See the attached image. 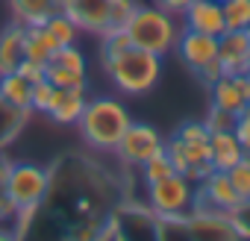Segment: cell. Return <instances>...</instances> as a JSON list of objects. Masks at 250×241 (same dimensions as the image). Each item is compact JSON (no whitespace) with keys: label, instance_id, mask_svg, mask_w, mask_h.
I'll list each match as a JSON object with an SVG mask.
<instances>
[{"label":"cell","instance_id":"6da1fadb","mask_svg":"<svg viewBox=\"0 0 250 241\" xmlns=\"http://www.w3.org/2000/svg\"><path fill=\"white\" fill-rule=\"evenodd\" d=\"M100 65H103L109 82L115 85V91H121L124 97L150 94L162 80V56L142 50L136 44L124 47L112 56H100Z\"/></svg>","mask_w":250,"mask_h":241},{"label":"cell","instance_id":"7a4b0ae2","mask_svg":"<svg viewBox=\"0 0 250 241\" xmlns=\"http://www.w3.org/2000/svg\"><path fill=\"white\" fill-rule=\"evenodd\" d=\"M130 124H133V115L118 97H88V103L77 120V130L91 150L115 153L121 136L127 133Z\"/></svg>","mask_w":250,"mask_h":241},{"label":"cell","instance_id":"3957f363","mask_svg":"<svg viewBox=\"0 0 250 241\" xmlns=\"http://www.w3.org/2000/svg\"><path fill=\"white\" fill-rule=\"evenodd\" d=\"M209 139H212V133L206 130L203 120H183V124L171 133V139H165V153H168L174 171L186 174L194 182H200L212 171Z\"/></svg>","mask_w":250,"mask_h":241},{"label":"cell","instance_id":"277c9868","mask_svg":"<svg viewBox=\"0 0 250 241\" xmlns=\"http://www.w3.org/2000/svg\"><path fill=\"white\" fill-rule=\"evenodd\" d=\"M124 33L130 36V41L142 50H150V53H159L165 56L168 50H174L180 33H183V24L177 15L159 9L156 3L153 6H136V12L130 15Z\"/></svg>","mask_w":250,"mask_h":241},{"label":"cell","instance_id":"5b68a950","mask_svg":"<svg viewBox=\"0 0 250 241\" xmlns=\"http://www.w3.org/2000/svg\"><path fill=\"white\" fill-rule=\"evenodd\" d=\"M194 200H197V182L177 171L147 185V212L162 223L183 226L194 212Z\"/></svg>","mask_w":250,"mask_h":241},{"label":"cell","instance_id":"8992f818","mask_svg":"<svg viewBox=\"0 0 250 241\" xmlns=\"http://www.w3.org/2000/svg\"><path fill=\"white\" fill-rule=\"evenodd\" d=\"M3 191L21 212V221H27V215H33L50 194V171L36 162H12Z\"/></svg>","mask_w":250,"mask_h":241},{"label":"cell","instance_id":"52a82bcc","mask_svg":"<svg viewBox=\"0 0 250 241\" xmlns=\"http://www.w3.org/2000/svg\"><path fill=\"white\" fill-rule=\"evenodd\" d=\"M159 150H165V136L156 127H150V124H139V120H133V124L127 127V133L121 136V141L115 147V156L124 165L139 168L142 162H147Z\"/></svg>","mask_w":250,"mask_h":241},{"label":"cell","instance_id":"ba28073f","mask_svg":"<svg viewBox=\"0 0 250 241\" xmlns=\"http://www.w3.org/2000/svg\"><path fill=\"white\" fill-rule=\"evenodd\" d=\"M241 209V200L227 177V171H209L197 182V200L194 212H221V215H235Z\"/></svg>","mask_w":250,"mask_h":241},{"label":"cell","instance_id":"9c48e42d","mask_svg":"<svg viewBox=\"0 0 250 241\" xmlns=\"http://www.w3.org/2000/svg\"><path fill=\"white\" fill-rule=\"evenodd\" d=\"M174 53L180 56V62L194 77H200L212 62H218V39L215 36H206V33L183 30L180 39H177V44H174Z\"/></svg>","mask_w":250,"mask_h":241},{"label":"cell","instance_id":"30bf717a","mask_svg":"<svg viewBox=\"0 0 250 241\" xmlns=\"http://www.w3.org/2000/svg\"><path fill=\"white\" fill-rule=\"evenodd\" d=\"M115 0H59V9L80 27V33L106 36L109 33V15Z\"/></svg>","mask_w":250,"mask_h":241},{"label":"cell","instance_id":"8fae6325","mask_svg":"<svg viewBox=\"0 0 250 241\" xmlns=\"http://www.w3.org/2000/svg\"><path fill=\"white\" fill-rule=\"evenodd\" d=\"M218 65L224 74L250 71V36L247 30H224L218 36Z\"/></svg>","mask_w":250,"mask_h":241},{"label":"cell","instance_id":"7c38bea8","mask_svg":"<svg viewBox=\"0 0 250 241\" xmlns=\"http://www.w3.org/2000/svg\"><path fill=\"white\" fill-rule=\"evenodd\" d=\"M180 24H183V30H194V33H206V36L218 39L227 30L221 0H194V3L180 15Z\"/></svg>","mask_w":250,"mask_h":241},{"label":"cell","instance_id":"4fadbf2b","mask_svg":"<svg viewBox=\"0 0 250 241\" xmlns=\"http://www.w3.org/2000/svg\"><path fill=\"white\" fill-rule=\"evenodd\" d=\"M209 88V103L218 109H227L232 115H238L241 109H247V85H244V74H221L215 82L206 85Z\"/></svg>","mask_w":250,"mask_h":241},{"label":"cell","instance_id":"5bb4252c","mask_svg":"<svg viewBox=\"0 0 250 241\" xmlns=\"http://www.w3.org/2000/svg\"><path fill=\"white\" fill-rule=\"evenodd\" d=\"M85 103H88L85 88H59V97H56L53 109L47 112V118L59 127H77Z\"/></svg>","mask_w":250,"mask_h":241},{"label":"cell","instance_id":"9a60e30c","mask_svg":"<svg viewBox=\"0 0 250 241\" xmlns=\"http://www.w3.org/2000/svg\"><path fill=\"white\" fill-rule=\"evenodd\" d=\"M24 33H27V27L18 21H12L0 33V74L18 71V65L24 62Z\"/></svg>","mask_w":250,"mask_h":241},{"label":"cell","instance_id":"2e32d148","mask_svg":"<svg viewBox=\"0 0 250 241\" xmlns=\"http://www.w3.org/2000/svg\"><path fill=\"white\" fill-rule=\"evenodd\" d=\"M241 156H244V150H241L238 139L232 136V130L212 133V139H209V162H212V171H229Z\"/></svg>","mask_w":250,"mask_h":241},{"label":"cell","instance_id":"e0dca14e","mask_svg":"<svg viewBox=\"0 0 250 241\" xmlns=\"http://www.w3.org/2000/svg\"><path fill=\"white\" fill-rule=\"evenodd\" d=\"M9 9H12V21L24 27H39L53 12H59V0H9Z\"/></svg>","mask_w":250,"mask_h":241},{"label":"cell","instance_id":"ac0fdd59","mask_svg":"<svg viewBox=\"0 0 250 241\" xmlns=\"http://www.w3.org/2000/svg\"><path fill=\"white\" fill-rule=\"evenodd\" d=\"M56 50H59V44H56V39L44 30V24L27 27V33H24V59H27V62L47 65Z\"/></svg>","mask_w":250,"mask_h":241},{"label":"cell","instance_id":"d6986e66","mask_svg":"<svg viewBox=\"0 0 250 241\" xmlns=\"http://www.w3.org/2000/svg\"><path fill=\"white\" fill-rule=\"evenodd\" d=\"M30 97H33V82L21 71L0 74V100H3V103L30 112Z\"/></svg>","mask_w":250,"mask_h":241},{"label":"cell","instance_id":"ffe728a7","mask_svg":"<svg viewBox=\"0 0 250 241\" xmlns=\"http://www.w3.org/2000/svg\"><path fill=\"white\" fill-rule=\"evenodd\" d=\"M44 80L53 82L56 88H85L88 85L85 71H71V68H65V65H59L53 59L44 65Z\"/></svg>","mask_w":250,"mask_h":241},{"label":"cell","instance_id":"44dd1931","mask_svg":"<svg viewBox=\"0 0 250 241\" xmlns=\"http://www.w3.org/2000/svg\"><path fill=\"white\" fill-rule=\"evenodd\" d=\"M44 30L56 39V44L59 47H65V44H77V39H80V27L59 9V12H53L47 21H44Z\"/></svg>","mask_w":250,"mask_h":241},{"label":"cell","instance_id":"7402d4cb","mask_svg":"<svg viewBox=\"0 0 250 241\" xmlns=\"http://www.w3.org/2000/svg\"><path fill=\"white\" fill-rule=\"evenodd\" d=\"M56 97H59V88H56L53 82H47L44 77H42V80H36V82H33V97H30V112L47 115V112L53 109Z\"/></svg>","mask_w":250,"mask_h":241},{"label":"cell","instance_id":"603a6c76","mask_svg":"<svg viewBox=\"0 0 250 241\" xmlns=\"http://www.w3.org/2000/svg\"><path fill=\"white\" fill-rule=\"evenodd\" d=\"M139 171H142L145 185H150V182H159V180L171 177V174H174V165H171L168 153H165V150H159L156 156H150L147 162H142V165H139Z\"/></svg>","mask_w":250,"mask_h":241},{"label":"cell","instance_id":"cb8c5ba5","mask_svg":"<svg viewBox=\"0 0 250 241\" xmlns=\"http://www.w3.org/2000/svg\"><path fill=\"white\" fill-rule=\"evenodd\" d=\"M227 177H229V182H232L238 200H241V203H250V153H244V156L227 171Z\"/></svg>","mask_w":250,"mask_h":241},{"label":"cell","instance_id":"d4e9b609","mask_svg":"<svg viewBox=\"0 0 250 241\" xmlns=\"http://www.w3.org/2000/svg\"><path fill=\"white\" fill-rule=\"evenodd\" d=\"M227 30H247L250 27V0H221Z\"/></svg>","mask_w":250,"mask_h":241},{"label":"cell","instance_id":"484cf974","mask_svg":"<svg viewBox=\"0 0 250 241\" xmlns=\"http://www.w3.org/2000/svg\"><path fill=\"white\" fill-rule=\"evenodd\" d=\"M203 124H206L209 133H227V130H232V124H235V115L209 103V112H206V118H203Z\"/></svg>","mask_w":250,"mask_h":241},{"label":"cell","instance_id":"4316f807","mask_svg":"<svg viewBox=\"0 0 250 241\" xmlns=\"http://www.w3.org/2000/svg\"><path fill=\"white\" fill-rule=\"evenodd\" d=\"M232 136L238 139L241 150H244V153H250V106H247V109H241V112L235 115V124H232Z\"/></svg>","mask_w":250,"mask_h":241},{"label":"cell","instance_id":"83f0119b","mask_svg":"<svg viewBox=\"0 0 250 241\" xmlns=\"http://www.w3.org/2000/svg\"><path fill=\"white\" fill-rule=\"evenodd\" d=\"M191 3H194V0H156V6H159V9H165V12L177 15V18H180Z\"/></svg>","mask_w":250,"mask_h":241},{"label":"cell","instance_id":"f1b7e54d","mask_svg":"<svg viewBox=\"0 0 250 241\" xmlns=\"http://www.w3.org/2000/svg\"><path fill=\"white\" fill-rule=\"evenodd\" d=\"M244 85H247V106H250V71L244 74Z\"/></svg>","mask_w":250,"mask_h":241},{"label":"cell","instance_id":"f546056e","mask_svg":"<svg viewBox=\"0 0 250 241\" xmlns=\"http://www.w3.org/2000/svg\"><path fill=\"white\" fill-rule=\"evenodd\" d=\"M247 36H250V27H247Z\"/></svg>","mask_w":250,"mask_h":241}]
</instances>
